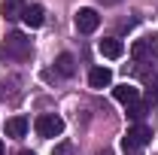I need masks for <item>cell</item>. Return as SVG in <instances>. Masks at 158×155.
I'll list each match as a JSON object with an SVG mask.
<instances>
[{
    "label": "cell",
    "instance_id": "cell-1",
    "mask_svg": "<svg viewBox=\"0 0 158 155\" xmlns=\"http://www.w3.org/2000/svg\"><path fill=\"white\" fill-rule=\"evenodd\" d=\"M149 140H152V128L134 125V128H128V137L122 140V149H125V155H140V149H143Z\"/></svg>",
    "mask_w": 158,
    "mask_h": 155
},
{
    "label": "cell",
    "instance_id": "cell-2",
    "mask_svg": "<svg viewBox=\"0 0 158 155\" xmlns=\"http://www.w3.org/2000/svg\"><path fill=\"white\" fill-rule=\"evenodd\" d=\"M0 52H6L9 58H19V61H24V58H31V40L24 37V34H9Z\"/></svg>",
    "mask_w": 158,
    "mask_h": 155
},
{
    "label": "cell",
    "instance_id": "cell-3",
    "mask_svg": "<svg viewBox=\"0 0 158 155\" xmlns=\"http://www.w3.org/2000/svg\"><path fill=\"white\" fill-rule=\"evenodd\" d=\"M37 134L43 140H52V137H61L64 134V119L55 116V113H46V116L37 119Z\"/></svg>",
    "mask_w": 158,
    "mask_h": 155
},
{
    "label": "cell",
    "instance_id": "cell-4",
    "mask_svg": "<svg viewBox=\"0 0 158 155\" xmlns=\"http://www.w3.org/2000/svg\"><path fill=\"white\" fill-rule=\"evenodd\" d=\"M98 24H100V15L94 9H79L76 12V31L79 34H94Z\"/></svg>",
    "mask_w": 158,
    "mask_h": 155
},
{
    "label": "cell",
    "instance_id": "cell-5",
    "mask_svg": "<svg viewBox=\"0 0 158 155\" xmlns=\"http://www.w3.org/2000/svg\"><path fill=\"white\" fill-rule=\"evenodd\" d=\"M131 55H134L137 61L149 58V55H158V34H155V37H143V40H137V43L131 46Z\"/></svg>",
    "mask_w": 158,
    "mask_h": 155
},
{
    "label": "cell",
    "instance_id": "cell-6",
    "mask_svg": "<svg viewBox=\"0 0 158 155\" xmlns=\"http://www.w3.org/2000/svg\"><path fill=\"white\" fill-rule=\"evenodd\" d=\"M113 97H116L118 103L131 107V103H137V100H140V88H137V85H131V82H122V85L113 88Z\"/></svg>",
    "mask_w": 158,
    "mask_h": 155
},
{
    "label": "cell",
    "instance_id": "cell-7",
    "mask_svg": "<svg viewBox=\"0 0 158 155\" xmlns=\"http://www.w3.org/2000/svg\"><path fill=\"white\" fill-rule=\"evenodd\" d=\"M21 21H24L27 27H40V24L46 21L43 6H40V3H27V6H24V12H21Z\"/></svg>",
    "mask_w": 158,
    "mask_h": 155
},
{
    "label": "cell",
    "instance_id": "cell-8",
    "mask_svg": "<svg viewBox=\"0 0 158 155\" xmlns=\"http://www.w3.org/2000/svg\"><path fill=\"white\" fill-rule=\"evenodd\" d=\"M3 131H6V137H12V140H21V137L27 134V119H24V116H12V119H6Z\"/></svg>",
    "mask_w": 158,
    "mask_h": 155
},
{
    "label": "cell",
    "instance_id": "cell-9",
    "mask_svg": "<svg viewBox=\"0 0 158 155\" xmlns=\"http://www.w3.org/2000/svg\"><path fill=\"white\" fill-rule=\"evenodd\" d=\"M113 82V70L110 67H91V73H88V85L91 88H106Z\"/></svg>",
    "mask_w": 158,
    "mask_h": 155
},
{
    "label": "cell",
    "instance_id": "cell-10",
    "mask_svg": "<svg viewBox=\"0 0 158 155\" xmlns=\"http://www.w3.org/2000/svg\"><path fill=\"white\" fill-rule=\"evenodd\" d=\"M100 55L103 58H122L125 55V46H122V40H116V37H110V40H100Z\"/></svg>",
    "mask_w": 158,
    "mask_h": 155
},
{
    "label": "cell",
    "instance_id": "cell-11",
    "mask_svg": "<svg viewBox=\"0 0 158 155\" xmlns=\"http://www.w3.org/2000/svg\"><path fill=\"white\" fill-rule=\"evenodd\" d=\"M55 70H58L61 76H73V73H76V61H73V55H70V52H61L58 61H55Z\"/></svg>",
    "mask_w": 158,
    "mask_h": 155
},
{
    "label": "cell",
    "instance_id": "cell-12",
    "mask_svg": "<svg viewBox=\"0 0 158 155\" xmlns=\"http://www.w3.org/2000/svg\"><path fill=\"white\" fill-rule=\"evenodd\" d=\"M24 0H3V15L12 21V19H21V12H24Z\"/></svg>",
    "mask_w": 158,
    "mask_h": 155
},
{
    "label": "cell",
    "instance_id": "cell-13",
    "mask_svg": "<svg viewBox=\"0 0 158 155\" xmlns=\"http://www.w3.org/2000/svg\"><path fill=\"white\" fill-rule=\"evenodd\" d=\"M128 116L134 119V122H140V119L146 116V103H140V100H137V103H131V107H128Z\"/></svg>",
    "mask_w": 158,
    "mask_h": 155
},
{
    "label": "cell",
    "instance_id": "cell-14",
    "mask_svg": "<svg viewBox=\"0 0 158 155\" xmlns=\"http://www.w3.org/2000/svg\"><path fill=\"white\" fill-rule=\"evenodd\" d=\"M52 155H73V146H70V143H58Z\"/></svg>",
    "mask_w": 158,
    "mask_h": 155
},
{
    "label": "cell",
    "instance_id": "cell-15",
    "mask_svg": "<svg viewBox=\"0 0 158 155\" xmlns=\"http://www.w3.org/2000/svg\"><path fill=\"white\" fill-rule=\"evenodd\" d=\"M19 155H37V152H31V149H21V152Z\"/></svg>",
    "mask_w": 158,
    "mask_h": 155
},
{
    "label": "cell",
    "instance_id": "cell-16",
    "mask_svg": "<svg viewBox=\"0 0 158 155\" xmlns=\"http://www.w3.org/2000/svg\"><path fill=\"white\" fill-rule=\"evenodd\" d=\"M0 155H3V140H0Z\"/></svg>",
    "mask_w": 158,
    "mask_h": 155
}]
</instances>
